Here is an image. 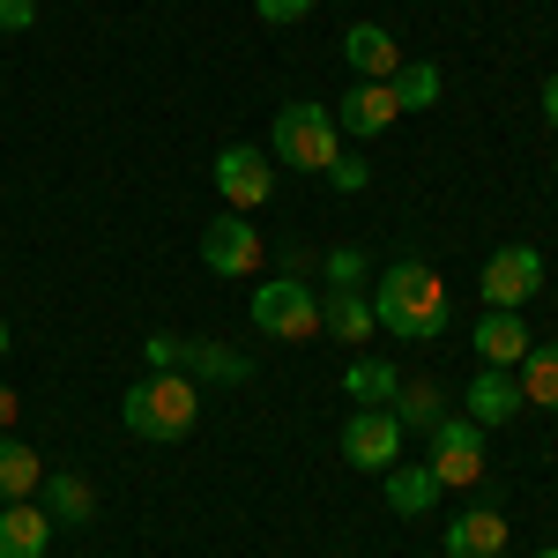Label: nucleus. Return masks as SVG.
Wrapping results in <instances>:
<instances>
[{
  "label": "nucleus",
  "instance_id": "f257e3e1",
  "mask_svg": "<svg viewBox=\"0 0 558 558\" xmlns=\"http://www.w3.org/2000/svg\"><path fill=\"white\" fill-rule=\"evenodd\" d=\"M373 320H380L395 343H432L447 328V283L425 260H395L380 283H373Z\"/></svg>",
  "mask_w": 558,
  "mask_h": 558
},
{
  "label": "nucleus",
  "instance_id": "f03ea898",
  "mask_svg": "<svg viewBox=\"0 0 558 558\" xmlns=\"http://www.w3.org/2000/svg\"><path fill=\"white\" fill-rule=\"evenodd\" d=\"M194 417H202V387L186 380V373H142V380L120 395V425L134 432V439H186L194 432Z\"/></svg>",
  "mask_w": 558,
  "mask_h": 558
},
{
  "label": "nucleus",
  "instance_id": "7ed1b4c3",
  "mask_svg": "<svg viewBox=\"0 0 558 558\" xmlns=\"http://www.w3.org/2000/svg\"><path fill=\"white\" fill-rule=\"evenodd\" d=\"M336 149H343L336 112H328V105H313V97L283 105V112H276V128H268V157H276V165H291V172H328V165H336Z\"/></svg>",
  "mask_w": 558,
  "mask_h": 558
},
{
  "label": "nucleus",
  "instance_id": "20e7f679",
  "mask_svg": "<svg viewBox=\"0 0 558 558\" xmlns=\"http://www.w3.org/2000/svg\"><path fill=\"white\" fill-rule=\"evenodd\" d=\"M254 328H260V336H276V343H305V336H320V291H313L305 276H276V283H260V291H254Z\"/></svg>",
  "mask_w": 558,
  "mask_h": 558
},
{
  "label": "nucleus",
  "instance_id": "39448f33",
  "mask_svg": "<svg viewBox=\"0 0 558 558\" xmlns=\"http://www.w3.org/2000/svg\"><path fill=\"white\" fill-rule=\"evenodd\" d=\"M216 194H223V209L254 216L276 202V157L254 149V142H231V149H216Z\"/></svg>",
  "mask_w": 558,
  "mask_h": 558
},
{
  "label": "nucleus",
  "instance_id": "423d86ee",
  "mask_svg": "<svg viewBox=\"0 0 558 558\" xmlns=\"http://www.w3.org/2000/svg\"><path fill=\"white\" fill-rule=\"evenodd\" d=\"M476 291H484L492 313H521V305L544 291V254L536 246H499V254L484 260V283Z\"/></svg>",
  "mask_w": 558,
  "mask_h": 558
},
{
  "label": "nucleus",
  "instance_id": "0eeeda50",
  "mask_svg": "<svg viewBox=\"0 0 558 558\" xmlns=\"http://www.w3.org/2000/svg\"><path fill=\"white\" fill-rule=\"evenodd\" d=\"M202 260H209V276H231V283H246L260 260H268V246H260V223H246L239 209H223L202 231Z\"/></svg>",
  "mask_w": 558,
  "mask_h": 558
},
{
  "label": "nucleus",
  "instance_id": "6e6552de",
  "mask_svg": "<svg viewBox=\"0 0 558 558\" xmlns=\"http://www.w3.org/2000/svg\"><path fill=\"white\" fill-rule=\"evenodd\" d=\"M432 476L454 492V484H476L484 476V425L470 417H439L432 425Z\"/></svg>",
  "mask_w": 558,
  "mask_h": 558
},
{
  "label": "nucleus",
  "instance_id": "1a4fd4ad",
  "mask_svg": "<svg viewBox=\"0 0 558 558\" xmlns=\"http://www.w3.org/2000/svg\"><path fill=\"white\" fill-rule=\"evenodd\" d=\"M343 462H357V470H373V476H387L402 462V425H395V410H350Z\"/></svg>",
  "mask_w": 558,
  "mask_h": 558
},
{
  "label": "nucleus",
  "instance_id": "9d476101",
  "mask_svg": "<svg viewBox=\"0 0 558 558\" xmlns=\"http://www.w3.org/2000/svg\"><path fill=\"white\" fill-rule=\"evenodd\" d=\"M395 120H402V105H395L387 83H350L343 97H336V134H350V142H373V134H387Z\"/></svg>",
  "mask_w": 558,
  "mask_h": 558
},
{
  "label": "nucleus",
  "instance_id": "9b49d317",
  "mask_svg": "<svg viewBox=\"0 0 558 558\" xmlns=\"http://www.w3.org/2000/svg\"><path fill=\"white\" fill-rule=\"evenodd\" d=\"M343 60H350V83H395V68L410 60L387 23H350L343 31Z\"/></svg>",
  "mask_w": 558,
  "mask_h": 558
},
{
  "label": "nucleus",
  "instance_id": "f8f14e48",
  "mask_svg": "<svg viewBox=\"0 0 558 558\" xmlns=\"http://www.w3.org/2000/svg\"><path fill=\"white\" fill-rule=\"evenodd\" d=\"M462 417L484 425V432L514 425V417H521V380H514V373H499V365H484V373L470 380V395H462Z\"/></svg>",
  "mask_w": 558,
  "mask_h": 558
},
{
  "label": "nucleus",
  "instance_id": "ddd939ff",
  "mask_svg": "<svg viewBox=\"0 0 558 558\" xmlns=\"http://www.w3.org/2000/svg\"><path fill=\"white\" fill-rule=\"evenodd\" d=\"M380 320H373V291H350V283H328L320 291V336L336 343H365Z\"/></svg>",
  "mask_w": 558,
  "mask_h": 558
},
{
  "label": "nucleus",
  "instance_id": "4468645a",
  "mask_svg": "<svg viewBox=\"0 0 558 558\" xmlns=\"http://www.w3.org/2000/svg\"><path fill=\"white\" fill-rule=\"evenodd\" d=\"M507 551V514L499 507H470L447 521V558H499Z\"/></svg>",
  "mask_w": 558,
  "mask_h": 558
},
{
  "label": "nucleus",
  "instance_id": "2eb2a0df",
  "mask_svg": "<svg viewBox=\"0 0 558 558\" xmlns=\"http://www.w3.org/2000/svg\"><path fill=\"white\" fill-rule=\"evenodd\" d=\"M45 544H52V514L31 499H8L0 507V558H45Z\"/></svg>",
  "mask_w": 558,
  "mask_h": 558
},
{
  "label": "nucleus",
  "instance_id": "dca6fc26",
  "mask_svg": "<svg viewBox=\"0 0 558 558\" xmlns=\"http://www.w3.org/2000/svg\"><path fill=\"white\" fill-rule=\"evenodd\" d=\"M38 507L52 521H60V529H83L89 514H97V492H89L83 476L75 470H45V484H38Z\"/></svg>",
  "mask_w": 558,
  "mask_h": 558
},
{
  "label": "nucleus",
  "instance_id": "f3484780",
  "mask_svg": "<svg viewBox=\"0 0 558 558\" xmlns=\"http://www.w3.org/2000/svg\"><path fill=\"white\" fill-rule=\"evenodd\" d=\"M476 357L499 365V373H514L521 357H529V328H521V313H484V320H476Z\"/></svg>",
  "mask_w": 558,
  "mask_h": 558
},
{
  "label": "nucleus",
  "instance_id": "a211bd4d",
  "mask_svg": "<svg viewBox=\"0 0 558 558\" xmlns=\"http://www.w3.org/2000/svg\"><path fill=\"white\" fill-rule=\"evenodd\" d=\"M439 492H447V484H439V476H432V462H395V470H387V507H395V514H432V507H439Z\"/></svg>",
  "mask_w": 558,
  "mask_h": 558
},
{
  "label": "nucleus",
  "instance_id": "6ab92c4d",
  "mask_svg": "<svg viewBox=\"0 0 558 558\" xmlns=\"http://www.w3.org/2000/svg\"><path fill=\"white\" fill-rule=\"evenodd\" d=\"M179 373H186V380H254V357H246V350H223V343L186 336V350H179Z\"/></svg>",
  "mask_w": 558,
  "mask_h": 558
},
{
  "label": "nucleus",
  "instance_id": "aec40b11",
  "mask_svg": "<svg viewBox=\"0 0 558 558\" xmlns=\"http://www.w3.org/2000/svg\"><path fill=\"white\" fill-rule=\"evenodd\" d=\"M343 395L357 402V410H387V402L402 395V373H395L387 357H350L343 365Z\"/></svg>",
  "mask_w": 558,
  "mask_h": 558
},
{
  "label": "nucleus",
  "instance_id": "412c9836",
  "mask_svg": "<svg viewBox=\"0 0 558 558\" xmlns=\"http://www.w3.org/2000/svg\"><path fill=\"white\" fill-rule=\"evenodd\" d=\"M38 484H45L38 447H23L15 432H0V507L8 499H38Z\"/></svg>",
  "mask_w": 558,
  "mask_h": 558
},
{
  "label": "nucleus",
  "instance_id": "4be33fe9",
  "mask_svg": "<svg viewBox=\"0 0 558 558\" xmlns=\"http://www.w3.org/2000/svg\"><path fill=\"white\" fill-rule=\"evenodd\" d=\"M514 380H521V402L558 410V343H529V357L514 365Z\"/></svg>",
  "mask_w": 558,
  "mask_h": 558
},
{
  "label": "nucleus",
  "instance_id": "5701e85b",
  "mask_svg": "<svg viewBox=\"0 0 558 558\" xmlns=\"http://www.w3.org/2000/svg\"><path fill=\"white\" fill-rule=\"evenodd\" d=\"M387 89H395V105H402V112H425V105H439V89H447V75H439L432 60H402Z\"/></svg>",
  "mask_w": 558,
  "mask_h": 558
},
{
  "label": "nucleus",
  "instance_id": "b1692460",
  "mask_svg": "<svg viewBox=\"0 0 558 558\" xmlns=\"http://www.w3.org/2000/svg\"><path fill=\"white\" fill-rule=\"evenodd\" d=\"M387 410H395V425H402V432H410V425L432 432V425H439V387H432V380H402V395H395Z\"/></svg>",
  "mask_w": 558,
  "mask_h": 558
},
{
  "label": "nucleus",
  "instance_id": "393cba45",
  "mask_svg": "<svg viewBox=\"0 0 558 558\" xmlns=\"http://www.w3.org/2000/svg\"><path fill=\"white\" fill-rule=\"evenodd\" d=\"M320 276H328V283H350V291H373V276H365V254H357V246H328V254H320Z\"/></svg>",
  "mask_w": 558,
  "mask_h": 558
},
{
  "label": "nucleus",
  "instance_id": "a878e982",
  "mask_svg": "<svg viewBox=\"0 0 558 558\" xmlns=\"http://www.w3.org/2000/svg\"><path fill=\"white\" fill-rule=\"evenodd\" d=\"M328 186H336V194H365V186H373V165H365V157H350V149H336V165H328Z\"/></svg>",
  "mask_w": 558,
  "mask_h": 558
},
{
  "label": "nucleus",
  "instance_id": "bb28decb",
  "mask_svg": "<svg viewBox=\"0 0 558 558\" xmlns=\"http://www.w3.org/2000/svg\"><path fill=\"white\" fill-rule=\"evenodd\" d=\"M149 373H179V350H186V336H149Z\"/></svg>",
  "mask_w": 558,
  "mask_h": 558
},
{
  "label": "nucleus",
  "instance_id": "cd10ccee",
  "mask_svg": "<svg viewBox=\"0 0 558 558\" xmlns=\"http://www.w3.org/2000/svg\"><path fill=\"white\" fill-rule=\"evenodd\" d=\"M260 8V23H305L313 15V0H254Z\"/></svg>",
  "mask_w": 558,
  "mask_h": 558
},
{
  "label": "nucleus",
  "instance_id": "c85d7f7f",
  "mask_svg": "<svg viewBox=\"0 0 558 558\" xmlns=\"http://www.w3.org/2000/svg\"><path fill=\"white\" fill-rule=\"evenodd\" d=\"M38 23V0H0V38L8 31H31Z\"/></svg>",
  "mask_w": 558,
  "mask_h": 558
},
{
  "label": "nucleus",
  "instance_id": "c756f323",
  "mask_svg": "<svg viewBox=\"0 0 558 558\" xmlns=\"http://www.w3.org/2000/svg\"><path fill=\"white\" fill-rule=\"evenodd\" d=\"M544 120H551V134H558V75L544 83Z\"/></svg>",
  "mask_w": 558,
  "mask_h": 558
},
{
  "label": "nucleus",
  "instance_id": "7c9ffc66",
  "mask_svg": "<svg viewBox=\"0 0 558 558\" xmlns=\"http://www.w3.org/2000/svg\"><path fill=\"white\" fill-rule=\"evenodd\" d=\"M15 425V395H8V387H0V432Z\"/></svg>",
  "mask_w": 558,
  "mask_h": 558
},
{
  "label": "nucleus",
  "instance_id": "2f4dec72",
  "mask_svg": "<svg viewBox=\"0 0 558 558\" xmlns=\"http://www.w3.org/2000/svg\"><path fill=\"white\" fill-rule=\"evenodd\" d=\"M0 357H8V320H0Z\"/></svg>",
  "mask_w": 558,
  "mask_h": 558
},
{
  "label": "nucleus",
  "instance_id": "473e14b6",
  "mask_svg": "<svg viewBox=\"0 0 558 558\" xmlns=\"http://www.w3.org/2000/svg\"><path fill=\"white\" fill-rule=\"evenodd\" d=\"M536 558H558V544H551V551H536Z\"/></svg>",
  "mask_w": 558,
  "mask_h": 558
},
{
  "label": "nucleus",
  "instance_id": "72a5a7b5",
  "mask_svg": "<svg viewBox=\"0 0 558 558\" xmlns=\"http://www.w3.org/2000/svg\"><path fill=\"white\" fill-rule=\"evenodd\" d=\"M551 179H558V165H551Z\"/></svg>",
  "mask_w": 558,
  "mask_h": 558
}]
</instances>
